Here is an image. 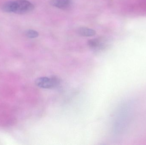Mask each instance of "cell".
<instances>
[{
  "label": "cell",
  "instance_id": "4",
  "mask_svg": "<svg viewBox=\"0 0 146 145\" xmlns=\"http://www.w3.org/2000/svg\"><path fill=\"white\" fill-rule=\"evenodd\" d=\"M77 31L80 35L84 37L93 36L96 34V32L95 30L86 27L79 28Z\"/></svg>",
  "mask_w": 146,
  "mask_h": 145
},
{
  "label": "cell",
  "instance_id": "5",
  "mask_svg": "<svg viewBox=\"0 0 146 145\" xmlns=\"http://www.w3.org/2000/svg\"><path fill=\"white\" fill-rule=\"evenodd\" d=\"M2 10L5 12H13L14 1H9L3 3L2 6Z\"/></svg>",
  "mask_w": 146,
  "mask_h": 145
},
{
  "label": "cell",
  "instance_id": "1",
  "mask_svg": "<svg viewBox=\"0 0 146 145\" xmlns=\"http://www.w3.org/2000/svg\"><path fill=\"white\" fill-rule=\"evenodd\" d=\"M34 5L27 0H16L14 1L13 13L17 14H25L32 11Z\"/></svg>",
  "mask_w": 146,
  "mask_h": 145
},
{
  "label": "cell",
  "instance_id": "2",
  "mask_svg": "<svg viewBox=\"0 0 146 145\" xmlns=\"http://www.w3.org/2000/svg\"><path fill=\"white\" fill-rule=\"evenodd\" d=\"M59 80L56 77H42L37 78L35 81L36 85L43 89H52L57 86Z\"/></svg>",
  "mask_w": 146,
  "mask_h": 145
},
{
  "label": "cell",
  "instance_id": "6",
  "mask_svg": "<svg viewBox=\"0 0 146 145\" xmlns=\"http://www.w3.org/2000/svg\"><path fill=\"white\" fill-rule=\"evenodd\" d=\"M25 34L27 37L30 38H36L38 36V32L32 30H29L26 31Z\"/></svg>",
  "mask_w": 146,
  "mask_h": 145
},
{
  "label": "cell",
  "instance_id": "7",
  "mask_svg": "<svg viewBox=\"0 0 146 145\" xmlns=\"http://www.w3.org/2000/svg\"><path fill=\"white\" fill-rule=\"evenodd\" d=\"M88 43V46L92 48L98 47L100 45L99 41H98V39H91V40H89Z\"/></svg>",
  "mask_w": 146,
  "mask_h": 145
},
{
  "label": "cell",
  "instance_id": "3",
  "mask_svg": "<svg viewBox=\"0 0 146 145\" xmlns=\"http://www.w3.org/2000/svg\"><path fill=\"white\" fill-rule=\"evenodd\" d=\"M50 3L54 7L66 10L72 7V0H52Z\"/></svg>",
  "mask_w": 146,
  "mask_h": 145
}]
</instances>
